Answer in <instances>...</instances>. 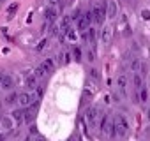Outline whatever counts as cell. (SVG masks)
<instances>
[{
	"label": "cell",
	"instance_id": "1",
	"mask_svg": "<svg viewBox=\"0 0 150 141\" xmlns=\"http://www.w3.org/2000/svg\"><path fill=\"white\" fill-rule=\"evenodd\" d=\"M113 123H115V134L117 136L125 137L129 134V123H127V118L124 115H117L115 120H113Z\"/></svg>",
	"mask_w": 150,
	"mask_h": 141
},
{
	"label": "cell",
	"instance_id": "2",
	"mask_svg": "<svg viewBox=\"0 0 150 141\" xmlns=\"http://www.w3.org/2000/svg\"><path fill=\"white\" fill-rule=\"evenodd\" d=\"M99 129H101L103 136H106V137H113V136H117V134H115V123L110 120V116H108V115H104V116H103Z\"/></svg>",
	"mask_w": 150,
	"mask_h": 141
},
{
	"label": "cell",
	"instance_id": "3",
	"mask_svg": "<svg viewBox=\"0 0 150 141\" xmlns=\"http://www.w3.org/2000/svg\"><path fill=\"white\" fill-rule=\"evenodd\" d=\"M92 16H94V23L103 25L104 20H106V7L103 4H96L94 9H92Z\"/></svg>",
	"mask_w": 150,
	"mask_h": 141
},
{
	"label": "cell",
	"instance_id": "4",
	"mask_svg": "<svg viewBox=\"0 0 150 141\" xmlns=\"http://www.w3.org/2000/svg\"><path fill=\"white\" fill-rule=\"evenodd\" d=\"M35 101H37V95L32 94V92H25V94H20V95H18V102H20V106H23V108L32 106Z\"/></svg>",
	"mask_w": 150,
	"mask_h": 141
},
{
	"label": "cell",
	"instance_id": "5",
	"mask_svg": "<svg viewBox=\"0 0 150 141\" xmlns=\"http://www.w3.org/2000/svg\"><path fill=\"white\" fill-rule=\"evenodd\" d=\"M117 14H118V4H117V0H108V2H106V16L110 20H113Z\"/></svg>",
	"mask_w": 150,
	"mask_h": 141
},
{
	"label": "cell",
	"instance_id": "6",
	"mask_svg": "<svg viewBox=\"0 0 150 141\" xmlns=\"http://www.w3.org/2000/svg\"><path fill=\"white\" fill-rule=\"evenodd\" d=\"M97 116H99V113H97L96 108H88V109L85 111V118H87L88 125H92V127L97 125Z\"/></svg>",
	"mask_w": 150,
	"mask_h": 141
},
{
	"label": "cell",
	"instance_id": "7",
	"mask_svg": "<svg viewBox=\"0 0 150 141\" xmlns=\"http://www.w3.org/2000/svg\"><path fill=\"white\" fill-rule=\"evenodd\" d=\"M13 87H14V78L9 76V74H2V83H0V88L6 90V92H9V90H13Z\"/></svg>",
	"mask_w": 150,
	"mask_h": 141
},
{
	"label": "cell",
	"instance_id": "8",
	"mask_svg": "<svg viewBox=\"0 0 150 141\" xmlns=\"http://www.w3.org/2000/svg\"><path fill=\"white\" fill-rule=\"evenodd\" d=\"M13 127H14V120L11 116H2L0 118V130L9 132V130H13Z\"/></svg>",
	"mask_w": 150,
	"mask_h": 141
},
{
	"label": "cell",
	"instance_id": "9",
	"mask_svg": "<svg viewBox=\"0 0 150 141\" xmlns=\"http://www.w3.org/2000/svg\"><path fill=\"white\" fill-rule=\"evenodd\" d=\"M117 87H118L122 95H127V78H125V74H120L117 78Z\"/></svg>",
	"mask_w": 150,
	"mask_h": 141
},
{
	"label": "cell",
	"instance_id": "10",
	"mask_svg": "<svg viewBox=\"0 0 150 141\" xmlns=\"http://www.w3.org/2000/svg\"><path fill=\"white\" fill-rule=\"evenodd\" d=\"M57 16H58V11H57L55 7H48V9L44 11V18H46V21H48V23L57 21Z\"/></svg>",
	"mask_w": 150,
	"mask_h": 141
},
{
	"label": "cell",
	"instance_id": "11",
	"mask_svg": "<svg viewBox=\"0 0 150 141\" xmlns=\"http://www.w3.org/2000/svg\"><path fill=\"white\" fill-rule=\"evenodd\" d=\"M11 118L14 120V123H16V125H20V123H23V109H16V111H13V115H11Z\"/></svg>",
	"mask_w": 150,
	"mask_h": 141
},
{
	"label": "cell",
	"instance_id": "12",
	"mask_svg": "<svg viewBox=\"0 0 150 141\" xmlns=\"http://www.w3.org/2000/svg\"><path fill=\"white\" fill-rule=\"evenodd\" d=\"M41 65L44 67V70H46V73H53V69H55V62H53V58H46V60H44Z\"/></svg>",
	"mask_w": 150,
	"mask_h": 141
},
{
	"label": "cell",
	"instance_id": "13",
	"mask_svg": "<svg viewBox=\"0 0 150 141\" xmlns=\"http://www.w3.org/2000/svg\"><path fill=\"white\" fill-rule=\"evenodd\" d=\"M136 97H138V101H139V102H145V101H146L148 92H146V87H145V85H143L141 88H138V95H136Z\"/></svg>",
	"mask_w": 150,
	"mask_h": 141
},
{
	"label": "cell",
	"instance_id": "14",
	"mask_svg": "<svg viewBox=\"0 0 150 141\" xmlns=\"http://www.w3.org/2000/svg\"><path fill=\"white\" fill-rule=\"evenodd\" d=\"M131 70L132 73H139L141 70V67H143V63H141V60H138V58H134V60H131Z\"/></svg>",
	"mask_w": 150,
	"mask_h": 141
},
{
	"label": "cell",
	"instance_id": "15",
	"mask_svg": "<svg viewBox=\"0 0 150 141\" xmlns=\"http://www.w3.org/2000/svg\"><path fill=\"white\" fill-rule=\"evenodd\" d=\"M110 35H111L110 27H104V28H103V32H101V41H103L104 44H108V42H110Z\"/></svg>",
	"mask_w": 150,
	"mask_h": 141
},
{
	"label": "cell",
	"instance_id": "16",
	"mask_svg": "<svg viewBox=\"0 0 150 141\" xmlns=\"http://www.w3.org/2000/svg\"><path fill=\"white\" fill-rule=\"evenodd\" d=\"M25 85H27L28 88H35V87H37V78H35L34 74H28L27 80H25Z\"/></svg>",
	"mask_w": 150,
	"mask_h": 141
},
{
	"label": "cell",
	"instance_id": "17",
	"mask_svg": "<svg viewBox=\"0 0 150 141\" xmlns=\"http://www.w3.org/2000/svg\"><path fill=\"white\" fill-rule=\"evenodd\" d=\"M69 21H71L69 16H64V18H62V21H60V30H62V32H67V30H69Z\"/></svg>",
	"mask_w": 150,
	"mask_h": 141
},
{
	"label": "cell",
	"instance_id": "18",
	"mask_svg": "<svg viewBox=\"0 0 150 141\" xmlns=\"http://www.w3.org/2000/svg\"><path fill=\"white\" fill-rule=\"evenodd\" d=\"M132 83H134V87H136V88H141V87H143V78H141V74H138V73H134V78H132Z\"/></svg>",
	"mask_w": 150,
	"mask_h": 141
},
{
	"label": "cell",
	"instance_id": "19",
	"mask_svg": "<svg viewBox=\"0 0 150 141\" xmlns=\"http://www.w3.org/2000/svg\"><path fill=\"white\" fill-rule=\"evenodd\" d=\"M14 102H18V95H16V94H7V97H6V104H7V106H13Z\"/></svg>",
	"mask_w": 150,
	"mask_h": 141
},
{
	"label": "cell",
	"instance_id": "20",
	"mask_svg": "<svg viewBox=\"0 0 150 141\" xmlns=\"http://www.w3.org/2000/svg\"><path fill=\"white\" fill-rule=\"evenodd\" d=\"M46 74H48V73H46V70H44V67H42V65H39V67L35 69V74H34V76H35V78L39 80V78H44Z\"/></svg>",
	"mask_w": 150,
	"mask_h": 141
},
{
	"label": "cell",
	"instance_id": "21",
	"mask_svg": "<svg viewBox=\"0 0 150 141\" xmlns=\"http://www.w3.org/2000/svg\"><path fill=\"white\" fill-rule=\"evenodd\" d=\"M72 55H74V60H78V62L81 60V49L80 48H74L72 49Z\"/></svg>",
	"mask_w": 150,
	"mask_h": 141
},
{
	"label": "cell",
	"instance_id": "22",
	"mask_svg": "<svg viewBox=\"0 0 150 141\" xmlns=\"http://www.w3.org/2000/svg\"><path fill=\"white\" fill-rule=\"evenodd\" d=\"M65 35H67L69 41H76V39H78V37H76V32H74V30H67Z\"/></svg>",
	"mask_w": 150,
	"mask_h": 141
},
{
	"label": "cell",
	"instance_id": "23",
	"mask_svg": "<svg viewBox=\"0 0 150 141\" xmlns=\"http://www.w3.org/2000/svg\"><path fill=\"white\" fill-rule=\"evenodd\" d=\"M46 42H48V41H46V39H42V41H41V42H39V44L35 46V51H41V49H42V48L46 46Z\"/></svg>",
	"mask_w": 150,
	"mask_h": 141
},
{
	"label": "cell",
	"instance_id": "24",
	"mask_svg": "<svg viewBox=\"0 0 150 141\" xmlns=\"http://www.w3.org/2000/svg\"><path fill=\"white\" fill-rule=\"evenodd\" d=\"M16 9H18V4H11V6H9V16H11L13 13H16Z\"/></svg>",
	"mask_w": 150,
	"mask_h": 141
},
{
	"label": "cell",
	"instance_id": "25",
	"mask_svg": "<svg viewBox=\"0 0 150 141\" xmlns=\"http://www.w3.org/2000/svg\"><path fill=\"white\" fill-rule=\"evenodd\" d=\"M42 94H44V90H42V87H35V95H37V97H41Z\"/></svg>",
	"mask_w": 150,
	"mask_h": 141
},
{
	"label": "cell",
	"instance_id": "26",
	"mask_svg": "<svg viewBox=\"0 0 150 141\" xmlns=\"http://www.w3.org/2000/svg\"><path fill=\"white\" fill-rule=\"evenodd\" d=\"M48 2H50V6H51V7H57V6L60 4V0H48Z\"/></svg>",
	"mask_w": 150,
	"mask_h": 141
},
{
	"label": "cell",
	"instance_id": "27",
	"mask_svg": "<svg viewBox=\"0 0 150 141\" xmlns=\"http://www.w3.org/2000/svg\"><path fill=\"white\" fill-rule=\"evenodd\" d=\"M94 58H96V53H94V49H90V51H88V60L94 62Z\"/></svg>",
	"mask_w": 150,
	"mask_h": 141
},
{
	"label": "cell",
	"instance_id": "28",
	"mask_svg": "<svg viewBox=\"0 0 150 141\" xmlns=\"http://www.w3.org/2000/svg\"><path fill=\"white\" fill-rule=\"evenodd\" d=\"M90 74H92V78H94V80H97V78H99V74H97V70H96V69H92V70H90Z\"/></svg>",
	"mask_w": 150,
	"mask_h": 141
},
{
	"label": "cell",
	"instance_id": "29",
	"mask_svg": "<svg viewBox=\"0 0 150 141\" xmlns=\"http://www.w3.org/2000/svg\"><path fill=\"white\" fill-rule=\"evenodd\" d=\"M143 18H145V20H148V18H150V13H148V11H145V13H143Z\"/></svg>",
	"mask_w": 150,
	"mask_h": 141
},
{
	"label": "cell",
	"instance_id": "30",
	"mask_svg": "<svg viewBox=\"0 0 150 141\" xmlns=\"http://www.w3.org/2000/svg\"><path fill=\"white\" fill-rule=\"evenodd\" d=\"M4 139H6V136H4L2 132H0V141H4Z\"/></svg>",
	"mask_w": 150,
	"mask_h": 141
},
{
	"label": "cell",
	"instance_id": "31",
	"mask_svg": "<svg viewBox=\"0 0 150 141\" xmlns=\"http://www.w3.org/2000/svg\"><path fill=\"white\" fill-rule=\"evenodd\" d=\"M0 83H2V74H0Z\"/></svg>",
	"mask_w": 150,
	"mask_h": 141
}]
</instances>
